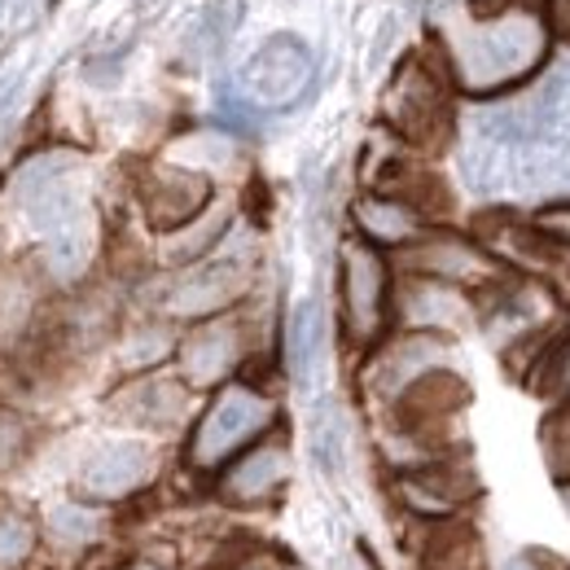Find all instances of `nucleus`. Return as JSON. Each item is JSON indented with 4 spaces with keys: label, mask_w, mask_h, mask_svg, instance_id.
Instances as JSON below:
<instances>
[{
    "label": "nucleus",
    "mask_w": 570,
    "mask_h": 570,
    "mask_svg": "<svg viewBox=\"0 0 570 570\" xmlns=\"http://www.w3.org/2000/svg\"><path fill=\"white\" fill-rule=\"evenodd\" d=\"M18 452V426L9 417H0V461H9Z\"/></svg>",
    "instance_id": "nucleus-26"
},
{
    "label": "nucleus",
    "mask_w": 570,
    "mask_h": 570,
    "mask_svg": "<svg viewBox=\"0 0 570 570\" xmlns=\"http://www.w3.org/2000/svg\"><path fill=\"white\" fill-rule=\"evenodd\" d=\"M343 307L356 343H373L386 321V264L373 246H343Z\"/></svg>",
    "instance_id": "nucleus-4"
},
{
    "label": "nucleus",
    "mask_w": 570,
    "mask_h": 570,
    "mask_svg": "<svg viewBox=\"0 0 570 570\" xmlns=\"http://www.w3.org/2000/svg\"><path fill=\"white\" fill-rule=\"evenodd\" d=\"M285 474H289V452H285V443H259V448H250V452L224 474L219 492L228 500H237V504H255V500L273 497L285 483Z\"/></svg>",
    "instance_id": "nucleus-10"
},
{
    "label": "nucleus",
    "mask_w": 570,
    "mask_h": 570,
    "mask_svg": "<svg viewBox=\"0 0 570 570\" xmlns=\"http://www.w3.org/2000/svg\"><path fill=\"white\" fill-rule=\"evenodd\" d=\"M285 360H289V377L298 386H307L325 360V307L321 298H303L294 312H289V325H285Z\"/></svg>",
    "instance_id": "nucleus-11"
},
{
    "label": "nucleus",
    "mask_w": 570,
    "mask_h": 570,
    "mask_svg": "<svg viewBox=\"0 0 570 570\" xmlns=\"http://www.w3.org/2000/svg\"><path fill=\"white\" fill-rule=\"evenodd\" d=\"M386 119L413 141H434L448 119V97L422 62H404L386 92Z\"/></svg>",
    "instance_id": "nucleus-5"
},
{
    "label": "nucleus",
    "mask_w": 570,
    "mask_h": 570,
    "mask_svg": "<svg viewBox=\"0 0 570 570\" xmlns=\"http://www.w3.org/2000/svg\"><path fill=\"white\" fill-rule=\"evenodd\" d=\"M250 570H282V567H268V562H264V567H250Z\"/></svg>",
    "instance_id": "nucleus-28"
},
{
    "label": "nucleus",
    "mask_w": 570,
    "mask_h": 570,
    "mask_svg": "<svg viewBox=\"0 0 570 570\" xmlns=\"http://www.w3.org/2000/svg\"><path fill=\"white\" fill-rule=\"evenodd\" d=\"M540 228H544L549 237H558V242H567V246H570V203H562V207H549V212L540 215Z\"/></svg>",
    "instance_id": "nucleus-24"
},
{
    "label": "nucleus",
    "mask_w": 570,
    "mask_h": 570,
    "mask_svg": "<svg viewBox=\"0 0 570 570\" xmlns=\"http://www.w3.org/2000/svg\"><path fill=\"white\" fill-rule=\"evenodd\" d=\"M540 395L549 400H570V338L553 347V356L540 364Z\"/></svg>",
    "instance_id": "nucleus-21"
},
{
    "label": "nucleus",
    "mask_w": 570,
    "mask_h": 570,
    "mask_svg": "<svg viewBox=\"0 0 570 570\" xmlns=\"http://www.w3.org/2000/svg\"><path fill=\"white\" fill-rule=\"evenodd\" d=\"M149 474H154V456L145 443H110L79 470V492L92 500L132 497L149 483Z\"/></svg>",
    "instance_id": "nucleus-8"
},
{
    "label": "nucleus",
    "mask_w": 570,
    "mask_h": 570,
    "mask_svg": "<svg viewBox=\"0 0 570 570\" xmlns=\"http://www.w3.org/2000/svg\"><path fill=\"white\" fill-rule=\"evenodd\" d=\"M549 27H553V36H562L570 45V0H553L549 4Z\"/></svg>",
    "instance_id": "nucleus-25"
},
{
    "label": "nucleus",
    "mask_w": 570,
    "mask_h": 570,
    "mask_svg": "<svg viewBox=\"0 0 570 570\" xmlns=\"http://www.w3.org/2000/svg\"><path fill=\"white\" fill-rule=\"evenodd\" d=\"M250 285V268L242 259H212L198 264L194 273H185L167 294V312L171 316H215L228 303L242 298V289Z\"/></svg>",
    "instance_id": "nucleus-6"
},
{
    "label": "nucleus",
    "mask_w": 570,
    "mask_h": 570,
    "mask_svg": "<svg viewBox=\"0 0 570 570\" xmlns=\"http://www.w3.org/2000/svg\"><path fill=\"white\" fill-rule=\"evenodd\" d=\"M277 422V404L250 386H224L203 413V422L189 439V465L198 470H219L233 452H242L250 439Z\"/></svg>",
    "instance_id": "nucleus-2"
},
{
    "label": "nucleus",
    "mask_w": 570,
    "mask_h": 570,
    "mask_svg": "<svg viewBox=\"0 0 570 570\" xmlns=\"http://www.w3.org/2000/svg\"><path fill=\"white\" fill-rule=\"evenodd\" d=\"M316 75V58L298 36H268L237 71V88L250 106L285 110L294 106Z\"/></svg>",
    "instance_id": "nucleus-3"
},
{
    "label": "nucleus",
    "mask_w": 570,
    "mask_h": 570,
    "mask_svg": "<svg viewBox=\"0 0 570 570\" xmlns=\"http://www.w3.org/2000/svg\"><path fill=\"white\" fill-rule=\"evenodd\" d=\"M409 264H413L417 273H430L434 282H474V277H488V273H492L488 255H479L474 246H465V242H456V237L422 242V246L409 255Z\"/></svg>",
    "instance_id": "nucleus-13"
},
{
    "label": "nucleus",
    "mask_w": 570,
    "mask_h": 570,
    "mask_svg": "<svg viewBox=\"0 0 570 570\" xmlns=\"http://www.w3.org/2000/svg\"><path fill=\"white\" fill-rule=\"evenodd\" d=\"M439 360H443V343L430 338V334H413V338H404L400 347H391V352L377 356L368 382H373V391H382V395H400L409 382H417L422 373H430Z\"/></svg>",
    "instance_id": "nucleus-12"
},
{
    "label": "nucleus",
    "mask_w": 570,
    "mask_h": 570,
    "mask_svg": "<svg viewBox=\"0 0 570 570\" xmlns=\"http://www.w3.org/2000/svg\"><path fill=\"white\" fill-rule=\"evenodd\" d=\"M356 224L360 233L377 246H400L417 237V212L409 203H391V198H360L356 203Z\"/></svg>",
    "instance_id": "nucleus-15"
},
{
    "label": "nucleus",
    "mask_w": 570,
    "mask_h": 570,
    "mask_svg": "<svg viewBox=\"0 0 570 570\" xmlns=\"http://www.w3.org/2000/svg\"><path fill=\"white\" fill-rule=\"evenodd\" d=\"M132 404H137V409H132V417H137V422L167 426V422H176V417H180L185 395H180V386H171V382H154V386H137Z\"/></svg>",
    "instance_id": "nucleus-19"
},
{
    "label": "nucleus",
    "mask_w": 570,
    "mask_h": 570,
    "mask_svg": "<svg viewBox=\"0 0 570 570\" xmlns=\"http://www.w3.org/2000/svg\"><path fill=\"white\" fill-rule=\"evenodd\" d=\"M141 198L149 224L171 233V228H180V224H189V219H198V215L207 212L212 185H207V176H198L189 167H154L145 176Z\"/></svg>",
    "instance_id": "nucleus-7"
},
{
    "label": "nucleus",
    "mask_w": 570,
    "mask_h": 570,
    "mask_svg": "<svg viewBox=\"0 0 570 570\" xmlns=\"http://www.w3.org/2000/svg\"><path fill=\"white\" fill-rule=\"evenodd\" d=\"M31 549H36V527L22 513L0 509V562H22Z\"/></svg>",
    "instance_id": "nucleus-20"
},
{
    "label": "nucleus",
    "mask_w": 570,
    "mask_h": 570,
    "mask_svg": "<svg viewBox=\"0 0 570 570\" xmlns=\"http://www.w3.org/2000/svg\"><path fill=\"white\" fill-rule=\"evenodd\" d=\"M549 465H553L562 479H570V409L553 422V430H549Z\"/></svg>",
    "instance_id": "nucleus-23"
},
{
    "label": "nucleus",
    "mask_w": 570,
    "mask_h": 570,
    "mask_svg": "<svg viewBox=\"0 0 570 570\" xmlns=\"http://www.w3.org/2000/svg\"><path fill=\"white\" fill-rule=\"evenodd\" d=\"M237 18H242V4H237V0L207 4V9L189 22V31H185V53H189L194 62H207L215 53H224V45H228L233 31H237Z\"/></svg>",
    "instance_id": "nucleus-16"
},
{
    "label": "nucleus",
    "mask_w": 570,
    "mask_h": 570,
    "mask_svg": "<svg viewBox=\"0 0 570 570\" xmlns=\"http://www.w3.org/2000/svg\"><path fill=\"white\" fill-rule=\"evenodd\" d=\"M53 531L58 535H67V540H92L97 535V527H101V518L92 513V509H79V504H62V509H53Z\"/></svg>",
    "instance_id": "nucleus-22"
},
{
    "label": "nucleus",
    "mask_w": 570,
    "mask_h": 570,
    "mask_svg": "<svg viewBox=\"0 0 570 570\" xmlns=\"http://www.w3.org/2000/svg\"><path fill=\"white\" fill-rule=\"evenodd\" d=\"M237 360H242V330L233 321H207L180 347V368H185V382L189 386H215V382H224Z\"/></svg>",
    "instance_id": "nucleus-9"
},
{
    "label": "nucleus",
    "mask_w": 570,
    "mask_h": 570,
    "mask_svg": "<svg viewBox=\"0 0 570 570\" xmlns=\"http://www.w3.org/2000/svg\"><path fill=\"white\" fill-rule=\"evenodd\" d=\"M228 228V212H207L198 224L189 219V224H180V228H171L167 233V246H163V255L171 259V264H189V259H198L203 250H212L215 242H219V233Z\"/></svg>",
    "instance_id": "nucleus-17"
},
{
    "label": "nucleus",
    "mask_w": 570,
    "mask_h": 570,
    "mask_svg": "<svg viewBox=\"0 0 570 570\" xmlns=\"http://www.w3.org/2000/svg\"><path fill=\"white\" fill-rule=\"evenodd\" d=\"M409 316L422 321V325H452L461 316V298L439 282L413 285L409 289Z\"/></svg>",
    "instance_id": "nucleus-18"
},
{
    "label": "nucleus",
    "mask_w": 570,
    "mask_h": 570,
    "mask_svg": "<svg viewBox=\"0 0 570 570\" xmlns=\"http://www.w3.org/2000/svg\"><path fill=\"white\" fill-rule=\"evenodd\" d=\"M307 448H312V461L321 474H343L347 465V417L334 400H321L312 409V422H307Z\"/></svg>",
    "instance_id": "nucleus-14"
},
{
    "label": "nucleus",
    "mask_w": 570,
    "mask_h": 570,
    "mask_svg": "<svg viewBox=\"0 0 570 570\" xmlns=\"http://www.w3.org/2000/svg\"><path fill=\"white\" fill-rule=\"evenodd\" d=\"M439 40L452 79L474 97H492L540 71L549 53V22L527 4H509L488 18L448 9L439 18Z\"/></svg>",
    "instance_id": "nucleus-1"
},
{
    "label": "nucleus",
    "mask_w": 570,
    "mask_h": 570,
    "mask_svg": "<svg viewBox=\"0 0 570 570\" xmlns=\"http://www.w3.org/2000/svg\"><path fill=\"white\" fill-rule=\"evenodd\" d=\"M504 570H540V567H535L531 558H513V562H509V567H504Z\"/></svg>",
    "instance_id": "nucleus-27"
}]
</instances>
